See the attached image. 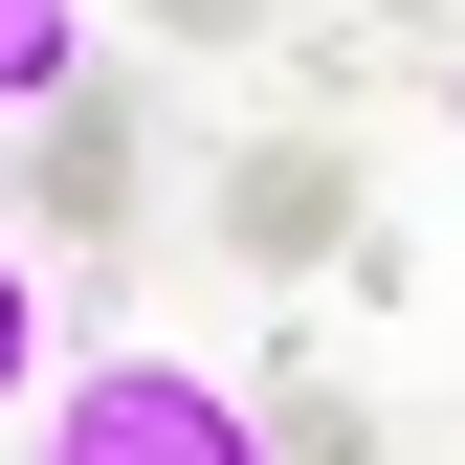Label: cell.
Returning <instances> with one entry per match:
<instances>
[{
    "label": "cell",
    "mask_w": 465,
    "mask_h": 465,
    "mask_svg": "<svg viewBox=\"0 0 465 465\" xmlns=\"http://www.w3.org/2000/svg\"><path fill=\"white\" fill-rule=\"evenodd\" d=\"M266 465H377V421H355L332 377H288V399H266Z\"/></svg>",
    "instance_id": "cell-5"
},
{
    "label": "cell",
    "mask_w": 465,
    "mask_h": 465,
    "mask_svg": "<svg viewBox=\"0 0 465 465\" xmlns=\"http://www.w3.org/2000/svg\"><path fill=\"white\" fill-rule=\"evenodd\" d=\"M89 89V0H0V111H67Z\"/></svg>",
    "instance_id": "cell-4"
},
{
    "label": "cell",
    "mask_w": 465,
    "mask_h": 465,
    "mask_svg": "<svg viewBox=\"0 0 465 465\" xmlns=\"http://www.w3.org/2000/svg\"><path fill=\"white\" fill-rule=\"evenodd\" d=\"M23 200L67 222V244H134V200H155V134H134V89H67V111H23Z\"/></svg>",
    "instance_id": "cell-3"
},
{
    "label": "cell",
    "mask_w": 465,
    "mask_h": 465,
    "mask_svg": "<svg viewBox=\"0 0 465 465\" xmlns=\"http://www.w3.org/2000/svg\"><path fill=\"white\" fill-rule=\"evenodd\" d=\"M355 222H377V178H355V134H266V155H222V266H355Z\"/></svg>",
    "instance_id": "cell-2"
},
{
    "label": "cell",
    "mask_w": 465,
    "mask_h": 465,
    "mask_svg": "<svg viewBox=\"0 0 465 465\" xmlns=\"http://www.w3.org/2000/svg\"><path fill=\"white\" fill-rule=\"evenodd\" d=\"M23 355H45V288H23V244H0V399H23Z\"/></svg>",
    "instance_id": "cell-7"
},
{
    "label": "cell",
    "mask_w": 465,
    "mask_h": 465,
    "mask_svg": "<svg viewBox=\"0 0 465 465\" xmlns=\"http://www.w3.org/2000/svg\"><path fill=\"white\" fill-rule=\"evenodd\" d=\"M134 23H155V45H266L288 0H134Z\"/></svg>",
    "instance_id": "cell-6"
},
{
    "label": "cell",
    "mask_w": 465,
    "mask_h": 465,
    "mask_svg": "<svg viewBox=\"0 0 465 465\" xmlns=\"http://www.w3.org/2000/svg\"><path fill=\"white\" fill-rule=\"evenodd\" d=\"M23 465H266V399H222L200 355H89L23 421Z\"/></svg>",
    "instance_id": "cell-1"
}]
</instances>
